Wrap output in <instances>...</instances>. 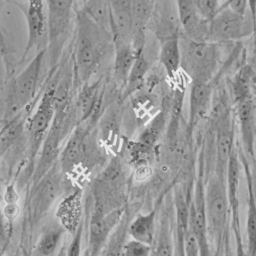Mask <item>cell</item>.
<instances>
[{
    "label": "cell",
    "mask_w": 256,
    "mask_h": 256,
    "mask_svg": "<svg viewBox=\"0 0 256 256\" xmlns=\"http://www.w3.org/2000/svg\"><path fill=\"white\" fill-rule=\"evenodd\" d=\"M77 36L74 50L76 83L82 86L90 82L102 63L112 34L104 30L88 16L84 10L78 12Z\"/></svg>",
    "instance_id": "1"
},
{
    "label": "cell",
    "mask_w": 256,
    "mask_h": 256,
    "mask_svg": "<svg viewBox=\"0 0 256 256\" xmlns=\"http://www.w3.org/2000/svg\"><path fill=\"white\" fill-rule=\"evenodd\" d=\"M61 71L53 72L50 82L43 90L36 108L28 117L26 124V136L28 140V156L25 174L30 181L34 171V165L41 150L42 145L50 132L54 117V93L56 83L60 78Z\"/></svg>",
    "instance_id": "2"
},
{
    "label": "cell",
    "mask_w": 256,
    "mask_h": 256,
    "mask_svg": "<svg viewBox=\"0 0 256 256\" xmlns=\"http://www.w3.org/2000/svg\"><path fill=\"white\" fill-rule=\"evenodd\" d=\"M205 208L208 242L218 250L226 232L231 208L226 181L214 172L205 179Z\"/></svg>",
    "instance_id": "3"
},
{
    "label": "cell",
    "mask_w": 256,
    "mask_h": 256,
    "mask_svg": "<svg viewBox=\"0 0 256 256\" xmlns=\"http://www.w3.org/2000/svg\"><path fill=\"white\" fill-rule=\"evenodd\" d=\"M181 68L192 80L210 82L220 60L218 43L180 36Z\"/></svg>",
    "instance_id": "4"
},
{
    "label": "cell",
    "mask_w": 256,
    "mask_h": 256,
    "mask_svg": "<svg viewBox=\"0 0 256 256\" xmlns=\"http://www.w3.org/2000/svg\"><path fill=\"white\" fill-rule=\"evenodd\" d=\"M64 175L58 162L30 189L28 196V216L32 228L46 218L52 207L61 196L64 188Z\"/></svg>",
    "instance_id": "5"
},
{
    "label": "cell",
    "mask_w": 256,
    "mask_h": 256,
    "mask_svg": "<svg viewBox=\"0 0 256 256\" xmlns=\"http://www.w3.org/2000/svg\"><path fill=\"white\" fill-rule=\"evenodd\" d=\"M74 0H46L47 4V48L51 68L60 60L71 26Z\"/></svg>",
    "instance_id": "6"
},
{
    "label": "cell",
    "mask_w": 256,
    "mask_h": 256,
    "mask_svg": "<svg viewBox=\"0 0 256 256\" xmlns=\"http://www.w3.org/2000/svg\"><path fill=\"white\" fill-rule=\"evenodd\" d=\"M92 126L87 122L78 125L69 134L66 144L62 148L58 164L64 176L72 174L79 166L89 161L94 150L90 143Z\"/></svg>",
    "instance_id": "7"
},
{
    "label": "cell",
    "mask_w": 256,
    "mask_h": 256,
    "mask_svg": "<svg viewBox=\"0 0 256 256\" xmlns=\"http://www.w3.org/2000/svg\"><path fill=\"white\" fill-rule=\"evenodd\" d=\"M240 16L228 7L220 6L217 14L210 22L208 42L220 43L240 40L252 32L254 33L251 16Z\"/></svg>",
    "instance_id": "8"
},
{
    "label": "cell",
    "mask_w": 256,
    "mask_h": 256,
    "mask_svg": "<svg viewBox=\"0 0 256 256\" xmlns=\"http://www.w3.org/2000/svg\"><path fill=\"white\" fill-rule=\"evenodd\" d=\"M122 217V208L109 214H104L93 208L89 220L87 246L83 256H100L108 242L112 232Z\"/></svg>",
    "instance_id": "9"
},
{
    "label": "cell",
    "mask_w": 256,
    "mask_h": 256,
    "mask_svg": "<svg viewBox=\"0 0 256 256\" xmlns=\"http://www.w3.org/2000/svg\"><path fill=\"white\" fill-rule=\"evenodd\" d=\"M70 132L62 124L53 120L50 132L46 136L37 158L30 189L36 185L54 165L58 162L63 140Z\"/></svg>",
    "instance_id": "10"
},
{
    "label": "cell",
    "mask_w": 256,
    "mask_h": 256,
    "mask_svg": "<svg viewBox=\"0 0 256 256\" xmlns=\"http://www.w3.org/2000/svg\"><path fill=\"white\" fill-rule=\"evenodd\" d=\"M214 171L218 178L226 181L228 162L236 148L234 145V125L230 114L226 113L220 120L214 144Z\"/></svg>",
    "instance_id": "11"
},
{
    "label": "cell",
    "mask_w": 256,
    "mask_h": 256,
    "mask_svg": "<svg viewBox=\"0 0 256 256\" xmlns=\"http://www.w3.org/2000/svg\"><path fill=\"white\" fill-rule=\"evenodd\" d=\"M100 82L99 79L80 86L73 102L72 116L76 126L88 122L94 112L103 109L104 90Z\"/></svg>",
    "instance_id": "12"
},
{
    "label": "cell",
    "mask_w": 256,
    "mask_h": 256,
    "mask_svg": "<svg viewBox=\"0 0 256 256\" xmlns=\"http://www.w3.org/2000/svg\"><path fill=\"white\" fill-rule=\"evenodd\" d=\"M180 21L185 36L197 42H208L210 22L197 11L195 0H176Z\"/></svg>",
    "instance_id": "13"
},
{
    "label": "cell",
    "mask_w": 256,
    "mask_h": 256,
    "mask_svg": "<svg viewBox=\"0 0 256 256\" xmlns=\"http://www.w3.org/2000/svg\"><path fill=\"white\" fill-rule=\"evenodd\" d=\"M153 256H174L175 253V216L166 208L156 222L153 244Z\"/></svg>",
    "instance_id": "14"
},
{
    "label": "cell",
    "mask_w": 256,
    "mask_h": 256,
    "mask_svg": "<svg viewBox=\"0 0 256 256\" xmlns=\"http://www.w3.org/2000/svg\"><path fill=\"white\" fill-rule=\"evenodd\" d=\"M212 94L210 83L201 80H192L189 99V130L200 120L206 110Z\"/></svg>",
    "instance_id": "15"
},
{
    "label": "cell",
    "mask_w": 256,
    "mask_h": 256,
    "mask_svg": "<svg viewBox=\"0 0 256 256\" xmlns=\"http://www.w3.org/2000/svg\"><path fill=\"white\" fill-rule=\"evenodd\" d=\"M113 43L115 50L113 64L114 79L118 86L125 88L128 76L139 52H138L132 44L119 41H114Z\"/></svg>",
    "instance_id": "16"
},
{
    "label": "cell",
    "mask_w": 256,
    "mask_h": 256,
    "mask_svg": "<svg viewBox=\"0 0 256 256\" xmlns=\"http://www.w3.org/2000/svg\"><path fill=\"white\" fill-rule=\"evenodd\" d=\"M237 104V114L243 146L245 148L247 154L253 156L256 136V122L252 103L250 97L238 102Z\"/></svg>",
    "instance_id": "17"
},
{
    "label": "cell",
    "mask_w": 256,
    "mask_h": 256,
    "mask_svg": "<svg viewBox=\"0 0 256 256\" xmlns=\"http://www.w3.org/2000/svg\"><path fill=\"white\" fill-rule=\"evenodd\" d=\"M66 228L60 222H52L43 230L34 248L36 256H56L61 250Z\"/></svg>",
    "instance_id": "18"
},
{
    "label": "cell",
    "mask_w": 256,
    "mask_h": 256,
    "mask_svg": "<svg viewBox=\"0 0 256 256\" xmlns=\"http://www.w3.org/2000/svg\"><path fill=\"white\" fill-rule=\"evenodd\" d=\"M160 62L170 78H174L181 67V52L178 33L161 38Z\"/></svg>",
    "instance_id": "19"
},
{
    "label": "cell",
    "mask_w": 256,
    "mask_h": 256,
    "mask_svg": "<svg viewBox=\"0 0 256 256\" xmlns=\"http://www.w3.org/2000/svg\"><path fill=\"white\" fill-rule=\"evenodd\" d=\"M156 222V214L154 210L146 214H138L128 224V235L134 240L153 246Z\"/></svg>",
    "instance_id": "20"
},
{
    "label": "cell",
    "mask_w": 256,
    "mask_h": 256,
    "mask_svg": "<svg viewBox=\"0 0 256 256\" xmlns=\"http://www.w3.org/2000/svg\"><path fill=\"white\" fill-rule=\"evenodd\" d=\"M241 160L245 168L248 185V212H247L246 234L248 253L250 256H256V197L252 178L248 164L241 152Z\"/></svg>",
    "instance_id": "21"
},
{
    "label": "cell",
    "mask_w": 256,
    "mask_h": 256,
    "mask_svg": "<svg viewBox=\"0 0 256 256\" xmlns=\"http://www.w3.org/2000/svg\"><path fill=\"white\" fill-rule=\"evenodd\" d=\"M238 151L234 148L227 169L226 184L227 192H228V200L230 208L232 210L234 218L238 221V186H240V168L238 162Z\"/></svg>",
    "instance_id": "22"
},
{
    "label": "cell",
    "mask_w": 256,
    "mask_h": 256,
    "mask_svg": "<svg viewBox=\"0 0 256 256\" xmlns=\"http://www.w3.org/2000/svg\"><path fill=\"white\" fill-rule=\"evenodd\" d=\"M104 110L98 122V132L102 142L109 144L114 140L115 136L118 134L122 115L120 109L115 104H112Z\"/></svg>",
    "instance_id": "23"
},
{
    "label": "cell",
    "mask_w": 256,
    "mask_h": 256,
    "mask_svg": "<svg viewBox=\"0 0 256 256\" xmlns=\"http://www.w3.org/2000/svg\"><path fill=\"white\" fill-rule=\"evenodd\" d=\"M83 10L98 26L110 33L112 11L108 0H88Z\"/></svg>",
    "instance_id": "24"
},
{
    "label": "cell",
    "mask_w": 256,
    "mask_h": 256,
    "mask_svg": "<svg viewBox=\"0 0 256 256\" xmlns=\"http://www.w3.org/2000/svg\"><path fill=\"white\" fill-rule=\"evenodd\" d=\"M149 67L144 51L139 52L126 80L125 86L126 94H133L142 88Z\"/></svg>",
    "instance_id": "25"
},
{
    "label": "cell",
    "mask_w": 256,
    "mask_h": 256,
    "mask_svg": "<svg viewBox=\"0 0 256 256\" xmlns=\"http://www.w3.org/2000/svg\"><path fill=\"white\" fill-rule=\"evenodd\" d=\"M151 0H132V17L134 33L145 32L152 14Z\"/></svg>",
    "instance_id": "26"
},
{
    "label": "cell",
    "mask_w": 256,
    "mask_h": 256,
    "mask_svg": "<svg viewBox=\"0 0 256 256\" xmlns=\"http://www.w3.org/2000/svg\"><path fill=\"white\" fill-rule=\"evenodd\" d=\"M250 82L251 71L248 68H243L237 74L232 87L237 104L250 98Z\"/></svg>",
    "instance_id": "27"
},
{
    "label": "cell",
    "mask_w": 256,
    "mask_h": 256,
    "mask_svg": "<svg viewBox=\"0 0 256 256\" xmlns=\"http://www.w3.org/2000/svg\"><path fill=\"white\" fill-rule=\"evenodd\" d=\"M153 247L136 240H129L124 244L122 256H152Z\"/></svg>",
    "instance_id": "28"
},
{
    "label": "cell",
    "mask_w": 256,
    "mask_h": 256,
    "mask_svg": "<svg viewBox=\"0 0 256 256\" xmlns=\"http://www.w3.org/2000/svg\"><path fill=\"white\" fill-rule=\"evenodd\" d=\"M2 178L0 176V254L4 253V251L10 240V231L7 224L4 212V194H2Z\"/></svg>",
    "instance_id": "29"
},
{
    "label": "cell",
    "mask_w": 256,
    "mask_h": 256,
    "mask_svg": "<svg viewBox=\"0 0 256 256\" xmlns=\"http://www.w3.org/2000/svg\"><path fill=\"white\" fill-rule=\"evenodd\" d=\"M218 0H195L197 11L200 16L210 22L217 14L220 6Z\"/></svg>",
    "instance_id": "30"
},
{
    "label": "cell",
    "mask_w": 256,
    "mask_h": 256,
    "mask_svg": "<svg viewBox=\"0 0 256 256\" xmlns=\"http://www.w3.org/2000/svg\"><path fill=\"white\" fill-rule=\"evenodd\" d=\"M84 227V222H83V220H82L77 230H76L72 240L67 246L66 256H80Z\"/></svg>",
    "instance_id": "31"
},
{
    "label": "cell",
    "mask_w": 256,
    "mask_h": 256,
    "mask_svg": "<svg viewBox=\"0 0 256 256\" xmlns=\"http://www.w3.org/2000/svg\"><path fill=\"white\" fill-rule=\"evenodd\" d=\"M184 256H200L199 245L190 228L185 237Z\"/></svg>",
    "instance_id": "32"
},
{
    "label": "cell",
    "mask_w": 256,
    "mask_h": 256,
    "mask_svg": "<svg viewBox=\"0 0 256 256\" xmlns=\"http://www.w3.org/2000/svg\"><path fill=\"white\" fill-rule=\"evenodd\" d=\"M4 212L10 231H11L14 222L20 212V207L18 202L17 204H5V206H4Z\"/></svg>",
    "instance_id": "33"
},
{
    "label": "cell",
    "mask_w": 256,
    "mask_h": 256,
    "mask_svg": "<svg viewBox=\"0 0 256 256\" xmlns=\"http://www.w3.org/2000/svg\"><path fill=\"white\" fill-rule=\"evenodd\" d=\"M227 5L232 11L240 16H246L250 12L248 0H228Z\"/></svg>",
    "instance_id": "34"
},
{
    "label": "cell",
    "mask_w": 256,
    "mask_h": 256,
    "mask_svg": "<svg viewBox=\"0 0 256 256\" xmlns=\"http://www.w3.org/2000/svg\"><path fill=\"white\" fill-rule=\"evenodd\" d=\"M110 11L116 12H132V0H108Z\"/></svg>",
    "instance_id": "35"
},
{
    "label": "cell",
    "mask_w": 256,
    "mask_h": 256,
    "mask_svg": "<svg viewBox=\"0 0 256 256\" xmlns=\"http://www.w3.org/2000/svg\"><path fill=\"white\" fill-rule=\"evenodd\" d=\"M2 54L0 52V93L2 92L4 86H5L6 82L7 71L6 68L5 67L4 61H2Z\"/></svg>",
    "instance_id": "36"
},
{
    "label": "cell",
    "mask_w": 256,
    "mask_h": 256,
    "mask_svg": "<svg viewBox=\"0 0 256 256\" xmlns=\"http://www.w3.org/2000/svg\"><path fill=\"white\" fill-rule=\"evenodd\" d=\"M248 11L254 24V34L256 33V0H248Z\"/></svg>",
    "instance_id": "37"
},
{
    "label": "cell",
    "mask_w": 256,
    "mask_h": 256,
    "mask_svg": "<svg viewBox=\"0 0 256 256\" xmlns=\"http://www.w3.org/2000/svg\"><path fill=\"white\" fill-rule=\"evenodd\" d=\"M27 6L38 10H44V0H26Z\"/></svg>",
    "instance_id": "38"
},
{
    "label": "cell",
    "mask_w": 256,
    "mask_h": 256,
    "mask_svg": "<svg viewBox=\"0 0 256 256\" xmlns=\"http://www.w3.org/2000/svg\"><path fill=\"white\" fill-rule=\"evenodd\" d=\"M200 256H214L210 244L200 247Z\"/></svg>",
    "instance_id": "39"
},
{
    "label": "cell",
    "mask_w": 256,
    "mask_h": 256,
    "mask_svg": "<svg viewBox=\"0 0 256 256\" xmlns=\"http://www.w3.org/2000/svg\"><path fill=\"white\" fill-rule=\"evenodd\" d=\"M66 248H67V245L64 244L56 256H66Z\"/></svg>",
    "instance_id": "40"
},
{
    "label": "cell",
    "mask_w": 256,
    "mask_h": 256,
    "mask_svg": "<svg viewBox=\"0 0 256 256\" xmlns=\"http://www.w3.org/2000/svg\"><path fill=\"white\" fill-rule=\"evenodd\" d=\"M6 0H0V17H1V14H2V10L4 8V4H5Z\"/></svg>",
    "instance_id": "41"
},
{
    "label": "cell",
    "mask_w": 256,
    "mask_h": 256,
    "mask_svg": "<svg viewBox=\"0 0 256 256\" xmlns=\"http://www.w3.org/2000/svg\"><path fill=\"white\" fill-rule=\"evenodd\" d=\"M100 256H106V252H102V254H100Z\"/></svg>",
    "instance_id": "42"
},
{
    "label": "cell",
    "mask_w": 256,
    "mask_h": 256,
    "mask_svg": "<svg viewBox=\"0 0 256 256\" xmlns=\"http://www.w3.org/2000/svg\"><path fill=\"white\" fill-rule=\"evenodd\" d=\"M0 256H5V254H4V253H1V254H0Z\"/></svg>",
    "instance_id": "43"
},
{
    "label": "cell",
    "mask_w": 256,
    "mask_h": 256,
    "mask_svg": "<svg viewBox=\"0 0 256 256\" xmlns=\"http://www.w3.org/2000/svg\"><path fill=\"white\" fill-rule=\"evenodd\" d=\"M0 32H1V27H0Z\"/></svg>",
    "instance_id": "44"
},
{
    "label": "cell",
    "mask_w": 256,
    "mask_h": 256,
    "mask_svg": "<svg viewBox=\"0 0 256 256\" xmlns=\"http://www.w3.org/2000/svg\"><path fill=\"white\" fill-rule=\"evenodd\" d=\"M152 256H153V254H152Z\"/></svg>",
    "instance_id": "45"
},
{
    "label": "cell",
    "mask_w": 256,
    "mask_h": 256,
    "mask_svg": "<svg viewBox=\"0 0 256 256\" xmlns=\"http://www.w3.org/2000/svg\"><path fill=\"white\" fill-rule=\"evenodd\" d=\"M218 1H220V0H218Z\"/></svg>",
    "instance_id": "46"
}]
</instances>
